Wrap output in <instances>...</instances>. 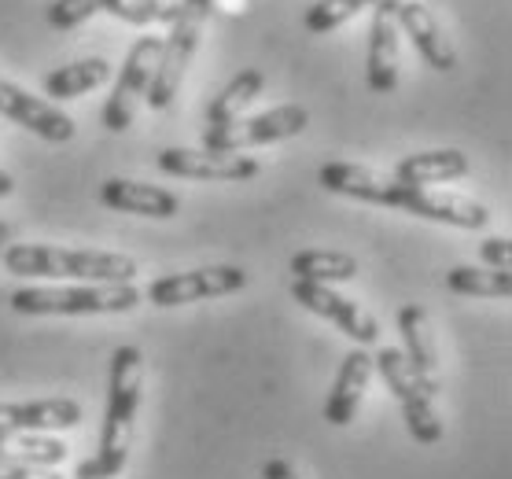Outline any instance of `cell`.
I'll list each match as a JSON object with an SVG mask.
<instances>
[{
    "label": "cell",
    "instance_id": "6da1fadb",
    "mask_svg": "<svg viewBox=\"0 0 512 479\" xmlns=\"http://www.w3.org/2000/svg\"><path fill=\"white\" fill-rule=\"evenodd\" d=\"M317 181L336 192V196L361 199V203H376V207H398L424 218V222H443L454 229H483L490 214L483 203L454 192H428L420 185H406L398 177H384L369 170V166L354 163H325L317 170Z\"/></svg>",
    "mask_w": 512,
    "mask_h": 479
},
{
    "label": "cell",
    "instance_id": "30bf717a",
    "mask_svg": "<svg viewBox=\"0 0 512 479\" xmlns=\"http://www.w3.org/2000/svg\"><path fill=\"white\" fill-rule=\"evenodd\" d=\"M291 295H295V303L306 306L310 314L325 317L332 325L350 336L358 347H373L376 339H380V325H376L373 314H365L354 299L347 295L332 292L328 284H310V281H291Z\"/></svg>",
    "mask_w": 512,
    "mask_h": 479
},
{
    "label": "cell",
    "instance_id": "d6986e66",
    "mask_svg": "<svg viewBox=\"0 0 512 479\" xmlns=\"http://www.w3.org/2000/svg\"><path fill=\"white\" fill-rule=\"evenodd\" d=\"M395 177L406 185H439V181H457L468 177V155L457 148H435V152L402 155L395 163Z\"/></svg>",
    "mask_w": 512,
    "mask_h": 479
},
{
    "label": "cell",
    "instance_id": "ffe728a7",
    "mask_svg": "<svg viewBox=\"0 0 512 479\" xmlns=\"http://www.w3.org/2000/svg\"><path fill=\"white\" fill-rule=\"evenodd\" d=\"M288 266L295 273V281L328 284V288L358 277V258L347 251H299V255H291Z\"/></svg>",
    "mask_w": 512,
    "mask_h": 479
},
{
    "label": "cell",
    "instance_id": "3957f363",
    "mask_svg": "<svg viewBox=\"0 0 512 479\" xmlns=\"http://www.w3.org/2000/svg\"><path fill=\"white\" fill-rule=\"evenodd\" d=\"M4 269L15 277H56V281L89 284H133L137 262L118 251H82L52 244H8Z\"/></svg>",
    "mask_w": 512,
    "mask_h": 479
},
{
    "label": "cell",
    "instance_id": "277c9868",
    "mask_svg": "<svg viewBox=\"0 0 512 479\" xmlns=\"http://www.w3.org/2000/svg\"><path fill=\"white\" fill-rule=\"evenodd\" d=\"M218 8V0H181V12L170 23V34L163 37V48H159V59H155L152 82H148V107L152 111H166L174 104L177 93H181V82H185V71L192 56L199 48V34H203V23Z\"/></svg>",
    "mask_w": 512,
    "mask_h": 479
},
{
    "label": "cell",
    "instance_id": "7a4b0ae2",
    "mask_svg": "<svg viewBox=\"0 0 512 479\" xmlns=\"http://www.w3.org/2000/svg\"><path fill=\"white\" fill-rule=\"evenodd\" d=\"M140 380H144V354L140 347L126 343L111 354V376H107V413L100 446L89 461L78 465L74 479H115L129 461L133 443V417L140 406Z\"/></svg>",
    "mask_w": 512,
    "mask_h": 479
},
{
    "label": "cell",
    "instance_id": "8992f818",
    "mask_svg": "<svg viewBox=\"0 0 512 479\" xmlns=\"http://www.w3.org/2000/svg\"><path fill=\"white\" fill-rule=\"evenodd\" d=\"M310 126V111L303 104L273 107L266 115L236 118L229 126H207L203 129V148L207 152H244V148H262V144H277L299 137Z\"/></svg>",
    "mask_w": 512,
    "mask_h": 479
},
{
    "label": "cell",
    "instance_id": "7402d4cb",
    "mask_svg": "<svg viewBox=\"0 0 512 479\" xmlns=\"http://www.w3.org/2000/svg\"><path fill=\"white\" fill-rule=\"evenodd\" d=\"M0 457L15 461V465L52 468L67 457V443L63 439H48L41 432H0Z\"/></svg>",
    "mask_w": 512,
    "mask_h": 479
},
{
    "label": "cell",
    "instance_id": "83f0119b",
    "mask_svg": "<svg viewBox=\"0 0 512 479\" xmlns=\"http://www.w3.org/2000/svg\"><path fill=\"white\" fill-rule=\"evenodd\" d=\"M479 255L487 262V269H509L512 266V240L509 236H490L479 244Z\"/></svg>",
    "mask_w": 512,
    "mask_h": 479
},
{
    "label": "cell",
    "instance_id": "ac0fdd59",
    "mask_svg": "<svg viewBox=\"0 0 512 479\" xmlns=\"http://www.w3.org/2000/svg\"><path fill=\"white\" fill-rule=\"evenodd\" d=\"M369 376H373V354L365 347H354V351L343 358L336 373V384L325 398V421L336 424V428H347L354 417H358L361 395L369 387Z\"/></svg>",
    "mask_w": 512,
    "mask_h": 479
},
{
    "label": "cell",
    "instance_id": "cb8c5ba5",
    "mask_svg": "<svg viewBox=\"0 0 512 479\" xmlns=\"http://www.w3.org/2000/svg\"><path fill=\"white\" fill-rule=\"evenodd\" d=\"M446 288L457 295H479V299H509L512 273L509 269L454 266L450 273H446Z\"/></svg>",
    "mask_w": 512,
    "mask_h": 479
},
{
    "label": "cell",
    "instance_id": "5b68a950",
    "mask_svg": "<svg viewBox=\"0 0 512 479\" xmlns=\"http://www.w3.org/2000/svg\"><path fill=\"white\" fill-rule=\"evenodd\" d=\"M144 295L133 284H78V288H19L12 310L23 317H85L129 314Z\"/></svg>",
    "mask_w": 512,
    "mask_h": 479
},
{
    "label": "cell",
    "instance_id": "d4e9b609",
    "mask_svg": "<svg viewBox=\"0 0 512 479\" xmlns=\"http://www.w3.org/2000/svg\"><path fill=\"white\" fill-rule=\"evenodd\" d=\"M96 8L133 26H170L181 12V0H96Z\"/></svg>",
    "mask_w": 512,
    "mask_h": 479
},
{
    "label": "cell",
    "instance_id": "484cf974",
    "mask_svg": "<svg viewBox=\"0 0 512 479\" xmlns=\"http://www.w3.org/2000/svg\"><path fill=\"white\" fill-rule=\"evenodd\" d=\"M376 4L380 0H317L314 8L306 12V30L310 34H332L336 26H343L365 8H376Z\"/></svg>",
    "mask_w": 512,
    "mask_h": 479
},
{
    "label": "cell",
    "instance_id": "1f68e13d",
    "mask_svg": "<svg viewBox=\"0 0 512 479\" xmlns=\"http://www.w3.org/2000/svg\"><path fill=\"white\" fill-rule=\"evenodd\" d=\"M8 240H12V225H8V222H0V251L8 247Z\"/></svg>",
    "mask_w": 512,
    "mask_h": 479
},
{
    "label": "cell",
    "instance_id": "e0dca14e",
    "mask_svg": "<svg viewBox=\"0 0 512 479\" xmlns=\"http://www.w3.org/2000/svg\"><path fill=\"white\" fill-rule=\"evenodd\" d=\"M100 199H104V207H111V211L159 218V222H166V218H174V214L181 211L177 192L159 188V185H144V181H129V177H111V181H104Z\"/></svg>",
    "mask_w": 512,
    "mask_h": 479
},
{
    "label": "cell",
    "instance_id": "4dcf8cb0",
    "mask_svg": "<svg viewBox=\"0 0 512 479\" xmlns=\"http://www.w3.org/2000/svg\"><path fill=\"white\" fill-rule=\"evenodd\" d=\"M12 192H15L12 174H4V170H0V199H4V196H12Z\"/></svg>",
    "mask_w": 512,
    "mask_h": 479
},
{
    "label": "cell",
    "instance_id": "4316f807",
    "mask_svg": "<svg viewBox=\"0 0 512 479\" xmlns=\"http://www.w3.org/2000/svg\"><path fill=\"white\" fill-rule=\"evenodd\" d=\"M96 12H100L96 0H52L48 23L56 26V30H74V26H82L85 19H93Z\"/></svg>",
    "mask_w": 512,
    "mask_h": 479
},
{
    "label": "cell",
    "instance_id": "603a6c76",
    "mask_svg": "<svg viewBox=\"0 0 512 479\" xmlns=\"http://www.w3.org/2000/svg\"><path fill=\"white\" fill-rule=\"evenodd\" d=\"M107 78H111V63L107 59H78V63H67V67L48 74L45 93L52 100H74V96H85L89 89H100Z\"/></svg>",
    "mask_w": 512,
    "mask_h": 479
},
{
    "label": "cell",
    "instance_id": "f1b7e54d",
    "mask_svg": "<svg viewBox=\"0 0 512 479\" xmlns=\"http://www.w3.org/2000/svg\"><path fill=\"white\" fill-rule=\"evenodd\" d=\"M0 479H59L45 468H34V465H15V461H4L0 457Z\"/></svg>",
    "mask_w": 512,
    "mask_h": 479
},
{
    "label": "cell",
    "instance_id": "4fadbf2b",
    "mask_svg": "<svg viewBox=\"0 0 512 479\" xmlns=\"http://www.w3.org/2000/svg\"><path fill=\"white\" fill-rule=\"evenodd\" d=\"M395 23H398V34H406L409 41H413V48L424 56V63H428L431 71H439V74L457 71L454 41L443 34L439 19H435L420 0H395Z\"/></svg>",
    "mask_w": 512,
    "mask_h": 479
},
{
    "label": "cell",
    "instance_id": "2e32d148",
    "mask_svg": "<svg viewBox=\"0 0 512 479\" xmlns=\"http://www.w3.org/2000/svg\"><path fill=\"white\" fill-rule=\"evenodd\" d=\"M369 89L395 93L398 89V23L395 0H380L369 26Z\"/></svg>",
    "mask_w": 512,
    "mask_h": 479
},
{
    "label": "cell",
    "instance_id": "5bb4252c",
    "mask_svg": "<svg viewBox=\"0 0 512 479\" xmlns=\"http://www.w3.org/2000/svg\"><path fill=\"white\" fill-rule=\"evenodd\" d=\"M398 332H402V358H406L409 373L420 384L428 398L439 395V354H435V339H431L428 314L420 306H402L398 310Z\"/></svg>",
    "mask_w": 512,
    "mask_h": 479
},
{
    "label": "cell",
    "instance_id": "7c38bea8",
    "mask_svg": "<svg viewBox=\"0 0 512 479\" xmlns=\"http://www.w3.org/2000/svg\"><path fill=\"white\" fill-rule=\"evenodd\" d=\"M0 115L19 122V126L30 129L34 137H41L48 144H67L78 133V126H74V118L67 111L37 100V96H30L26 89H19L12 82H4V78H0Z\"/></svg>",
    "mask_w": 512,
    "mask_h": 479
},
{
    "label": "cell",
    "instance_id": "f546056e",
    "mask_svg": "<svg viewBox=\"0 0 512 479\" xmlns=\"http://www.w3.org/2000/svg\"><path fill=\"white\" fill-rule=\"evenodd\" d=\"M262 479H299V476H295V468L284 457H273V461L262 465Z\"/></svg>",
    "mask_w": 512,
    "mask_h": 479
},
{
    "label": "cell",
    "instance_id": "52a82bcc",
    "mask_svg": "<svg viewBox=\"0 0 512 479\" xmlns=\"http://www.w3.org/2000/svg\"><path fill=\"white\" fill-rule=\"evenodd\" d=\"M373 369L384 376L387 391H391L395 402L402 406V421H406L409 435L424 446L439 443V439H443V421H439V413H435V398H428L420 391V384L413 380V373H409L402 351L384 347V351L373 358Z\"/></svg>",
    "mask_w": 512,
    "mask_h": 479
},
{
    "label": "cell",
    "instance_id": "ba28073f",
    "mask_svg": "<svg viewBox=\"0 0 512 479\" xmlns=\"http://www.w3.org/2000/svg\"><path fill=\"white\" fill-rule=\"evenodd\" d=\"M159 48H163V37L159 34H144L137 45L129 48L126 63H122V71H118L115 89H111V96H107V104H104V126L111 129V133L129 129V122L137 115V104L144 100L148 82H152Z\"/></svg>",
    "mask_w": 512,
    "mask_h": 479
},
{
    "label": "cell",
    "instance_id": "44dd1931",
    "mask_svg": "<svg viewBox=\"0 0 512 479\" xmlns=\"http://www.w3.org/2000/svg\"><path fill=\"white\" fill-rule=\"evenodd\" d=\"M262 89H266V74L262 71H240L233 78V82L225 85L222 93L214 96V104L207 107V126H229V122H236V118L244 115L247 107L255 104L258 96H262Z\"/></svg>",
    "mask_w": 512,
    "mask_h": 479
},
{
    "label": "cell",
    "instance_id": "9a60e30c",
    "mask_svg": "<svg viewBox=\"0 0 512 479\" xmlns=\"http://www.w3.org/2000/svg\"><path fill=\"white\" fill-rule=\"evenodd\" d=\"M82 424L74 398H37V402H0V432H63Z\"/></svg>",
    "mask_w": 512,
    "mask_h": 479
},
{
    "label": "cell",
    "instance_id": "9c48e42d",
    "mask_svg": "<svg viewBox=\"0 0 512 479\" xmlns=\"http://www.w3.org/2000/svg\"><path fill=\"white\" fill-rule=\"evenodd\" d=\"M240 288H247V273L240 266H203L152 281L148 284V303L170 310V306L199 303V299H222V295H233Z\"/></svg>",
    "mask_w": 512,
    "mask_h": 479
},
{
    "label": "cell",
    "instance_id": "8fae6325",
    "mask_svg": "<svg viewBox=\"0 0 512 479\" xmlns=\"http://www.w3.org/2000/svg\"><path fill=\"white\" fill-rule=\"evenodd\" d=\"M159 170L188 181H251L262 174V163L240 152H207V148H166Z\"/></svg>",
    "mask_w": 512,
    "mask_h": 479
}]
</instances>
